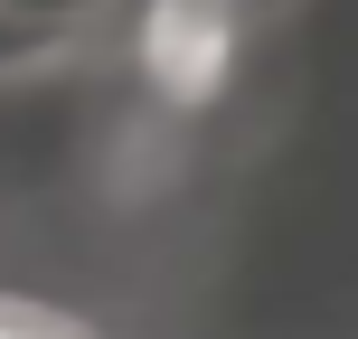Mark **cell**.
<instances>
[{
  "instance_id": "obj_1",
  "label": "cell",
  "mask_w": 358,
  "mask_h": 339,
  "mask_svg": "<svg viewBox=\"0 0 358 339\" xmlns=\"http://www.w3.org/2000/svg\"><path fill=\"white\" fill-rule=\"evenodd\" d=\"M104 0H0V19H19V29H38V38H57V29H76V19H94Z\"/></svg>"
},
{
  "instance_id": "obj_2",
  "label": "cell",
  "mask_w": 358,
  "mask_h": 339,
  "mask_svg": "<svg viewBox=\"0 0 358 339\" xmlns=\"http://www.w3.org/2000/svg\"><path fill=\"white\" fill-rule=\"evenodd\" d=\"M38 48H48L38 29H19V19H0V66H19V57H38Z\"/></svg>"
},
{
  "instance_id": "obj_3",
  "label": "cell",
  "mask_w": 358,
  "mask_h": 339,
  "mask_svg": "<svg viewBox=\"0 0 358 339\" xmlns=\"http://www.w3.org/2000/svg\"><path fill=\"white\" fill-rule=\"evenodd\" d=\"M0 339H57V330H0Z\"/></svg>"
}]
</instances>
